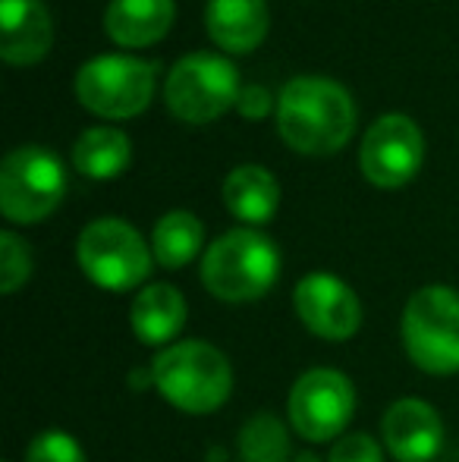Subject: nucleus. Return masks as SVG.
Returning a JSON list of instances; mask_svg holds the SVG:
<instances>
[{
  "mask_svg": "<svg viewBox=\"0 0 459 462\" xmlns=\"http://www.w3.org/2000/svg\"><path fill=\"white\" fill-rule=\"evenodd\" d=\"M327 462H381V450L368 434H346L334 444Z\"/></svg>",
  "mask_w": 459,
  "mask_h": 462,
  "instance_id": "obj_23",
  "label": "nucleus"
},
{
  "mask_svg": "<svg viewBox=\"0 0 459 462\" xmlns=\"http://www.w3.org/2000/svg\"><path fill=\"white\" fill-rule=\"evenodd\" d=\"M296 462H318V459H315V457H312V453H302V457H299V459H296Z\"/></svg>",
  "mask_w": 459,
  "mask_h": 462,
  "instance_id": "obj_25",
  "label": "nucleus"
},
{
  "mask_svg": "<svg viewBox=\"0 0 459 462\" xmlns=\"http://www.w3.org/2000/svg\"><path fill=\"white\" fill-rule=\"evenodd\" d=\"M154 63L126 54H105L88 60L76 73V97L92 114L107 120H126L151 104Z\"/></svg>",
  "mask_w": 459,
  "mask_h": 462,
  "instance_id": "obj_8",
  "label": "nucleus"
},
{
  "mask_svg": "<svg viewBox=\"0 0 459 462\" xmlns=\"http://www.w3.org/2000/svg\"><path fill=\"white\" fill-rule=\"evenodd\" d=\"M280 274V252L258 230H230L205 252L202 283L224 302L262 299Z\"/></svg>",
  "mask_w": 459,
  "mask_h": 462,
  "instance_id": "obj_3",
  "label": "nucleus"
},
{
  "mask_svg": "<svg viewBox=\"0 0 459 462\" xmlns=\"http://www.w3.org/2000/svg\"><path fill=\"white\" fill-rule=\"evenodd\" d=\"M362 173L381 189H399L418 173L425 161L422 129L403 114H384L362 139Z\"/></svg>",
  "mask_w": 459,
  "mask_h": 462,
  "instance_id": "obj_10",
  "label": "nucleus"
},
{
  "mask_svg": "<svg viewBox=\"0 0 459 462\" xmlns=\"http://www.w3.org/2000/svg\"><path fill=\"white\" fill-rule=\"evenodd\" d=\"M403 346L428 374L459 371V292L425 286L403 311Z\"/></svg>",
  "mask_w": 459,
  "mask_h": 462,
  "instance_id": "obj_4",
  "label": "nucleus"
},
{
  "mask_svg": "<svg viewBox=\"0 0 459 462\" xmlns=\"http://www.w3.org/2000/svg\"><path fill=\"white\" fill-rule=\"evenodd\" d=\"M173 16V0H111L105 29L123 48H148L170 32Z\"/></svg>",
  "mask_w": 459,
  "mask_h": 462,
  "instance_id": "obj_15",
  "label": "nucleus"
},
{
  "mask_svg": "<svg viewBox=\"0 0 459 462\" xmlns=\"http://www.w3.org/2000/svg\"><path fill=\"white\" fill-rule=\"evenodd\" d=\"M25 462H86L82 447L67 431H41L25 450Z\"/></svg>",
  "mask_w": 459,
  "mask_h": 462,
  "instance_id": "obj_22",
  "label": "nucleus"
},
{
  "mask_svg": "<svg viewBox=\"0 0 459 462\" xmlns=\"http://www.w3.org/2000/svg\"><path fill=\"white\" fill-rule=\"evenodd\" d=\"M205 239V226L196 214L170 211L158 220L151 233V252L164 268H183L198 255Z\"/></svg>",
  "mask_w": 459,
  "mask_h": 462,
  "instance_id": "obj_19",
  "label": "nucleus"
},
{
  "mask_svg": "<svg viewBox=\"0 0 459 462\" xmlns=\"http://www.w3.org/2000/svg\"><path fill=\"white\" fill-rule=\"evenodd\" d=\"M133 158V145H129L126 133L111 126H95L79 135L73 145V164L82 177L88 180H114L129 167Z\"/></svg>",
  "mask_w": 459,
  "mask_h": 462,
  "instance_id": "obj_18",
  "label": "nucleus"
},
{
  "mask_svg": "<svg viewBox=\"0 0 459 462\" xmlns=\"http://www.w3.org/2000/svg\"><path fill=\"white\" fill-rule=\"evenodd\" d=\"M67 192L60 158L41 145H23L0 164V211L13 224L44 220Z\"/></svg>",
  "mask_w": 459,
  "mask_h": 462,
  "instance_id": "obj_5",
  "label": "nucleus"
},
{
  "mask_svg": "<svg viewBox=\"0 0 459 462\" xmlns=\"http://www.w3.org/2000/svg\"><path fill=\"white\" fill-rule=\"evenodd\" d=\"M54 23L41 0H0V57L13 67L38 63L50 51Z\"/></svg>",
  "mask_w": 459,
  "mask_h": 462,
  "instance_id": "obj_13",
  "label": "nucleus"
},
{
  "mask_svg": "<svg viewBox=\"0 0 459 462\" xmlns=\"http://www.w3.org/2000/svg\"><path fill=\"white\" fill-rule=\"evenodd\" d=\"M355 409V393L346 374L334 368H312L296 381L289 393V421L312 444L346 431Z\"/></svg>",
  "mask_w": 459,
  "mask_h": 462,
  "instance_id": "obj_9",
  "label": "nucleus"
},
{
  "mask_svg": "<svg viewBox=\"0 0 459 462\" xmlns=\"http://www.w3.org/2000/svg\"><path fill=\"white\" fill-rule=\"evenodd\" d=\"M384 444L399 462H428L444 447L441 415L422 400H397L384 412Z\"/></svg>",
  "mask_w": 459,
  "mask_h": 462,
  "instance_id": "obj_12",
  "label": "nucleus"
},
{
  "mask_svg": "<svg viewBox=\"0 0 459 462\" xmlns=\"http://www.w3.org/2000/svg\"><path fill=\"white\" fill-rule=\"evenodd\" d=\"M277 129L293 152L334 154L355 129V104L340 82L299 76L277 97Z\"/></svg>",
  "mask_w": 459,
  "mask_h": 462,
  "instance_id": "obj_1",
  "label": "nucleus"
},
{
  "mask_svg": "<svg viewBox=\"0 0 459 462\" xmlns=\"http://www.w3.org/2000/svg\"><path fill=\"white\" fill-rule=\"evenodd\" d=\"M274 107V97L264 86H245L239 88V97H236V110L245 116V120H264Z\"/></svg>",
  "mask_w": 459,
  "mask_h": 462,
  "instance_id": "obj_24",
  "label": "nucleus"
},
{
  "mask_svg": "<svg viewBox=\"0 0 459 462\" xmlns=\"http://www.w3.org/2000/svg\"><path fill=\"white\" fill-rule=\"evenodd\" d=\"M133 330L145 346H164L183 330L186 324V299L170 283H148L135 296L129 311Z\"/></svg>",
  "mask_w": 459,
  "mask_h": 462,
  "instance_id": "obj_16",
  "label": "nucleus"
},
{
  "mask_svg": "<svg viewBox=\"0 0 459 462\" xmlns=\"http://www.w3.org/2000/svg\"><path fill=\"white\" fill-rule=\"evenodd\" d=\"M224 205L245 224H268L280 205V186L264 167L243 164L224 180Z\"/></svg>",
  "mask_w": 459,
  "mask_h": 462,
  "instance_id": "obj_17",
  "label": "nucleus"
},
{
  "mask_svg": "<svg viewBox=\"0 0 459 462\" xmlns=\"http://www.w3.org/2000/svg\"><path fill=\"white\" fill-rule=\"evenodd\" d=\"M239 457H243V462H287L289 459L287 428L268 412L249 419L243 434H239Z\"/></svg>",
  "mask_w": 459,
  "mask_h": 462,
  "instance_id": "obj_20",
  "label": "nucleus"
},
{
  "mask_svg": "<svg viewBox=\"0 0 459 462\" xmlns=\"http://www.w3.org/2000/svg\"><path fill=\"white\" fill-rule=\"evenodd\" d=\"M76 258L95 286L111 292H126L145 283L148 271H151V252H148L145 239L120 217L92 220L82 230Z\"/></svg>",
  "mask_w": 459,
  "mask_h": 462,
  "instance_id": "obj_6",
  "label": "nucleus"
},
{
  "mask_svg": "<svg viewBox=\"0 0 459 462\" xmlns=\"http://www.w3.org/2000/svg\"><path fill=\"white\" fill-rule=\"evenodd\" d=\"M208 35L230 54H249L268 35V4L264 0H208L205 10Z\"/></svg>",
  "mask_w": 459,
  "mask_h": 462,
  "instance_id": "obj_14",
  "label": "nucleus"
},
{
  "mask_svg": "<svg viewBox=\"0 0 459 462\" xmlns=\"http://www.w3.org/2000/svg\"><path fill=\"white\" fill-rule=\"evenodd\" d=\"M296 315L321 340H349L362 324L359 296L334 274H308L293 290Z\"/></svg>",
  "mask_w": 459,
  "mask_h": 462,
  "instance_id": "obj_11",
  "label": "nucleus"
},
{
  "mask_svg": "<svg viewBox=\"0 0 459 462\" xmlns=\"http://www.w3.org/2000/svg\"><path fill=\"white\" fill-rule=\"evenodd\" d=\"M32 274V252L16 233H0V290L10 296Z\"/></svg>",
  "mask_w": 459,
  "mask_h": 462,
  "instance_id": "obj_21",
  "label": "nucleus"
},
{
  "mask_svg": "<svg viewBox=\"0 0 459 462\" xmlns=\"http://www.w3.org/2000/svg\"><path fill=\"white\" fill-rule=\"evenodd\" d=\"M239 76L227 57L189 54L170 69L164 82V101L183 123H211L227 107H236Z\"/></svg>",
  "mask_w": 459,
  "mask_h": 462,
  "instance_id": "obj_7",
  "label": "nucleus"
},
{
  "mask_svg": "<svg viewBox=\"0 0 459 462\" xmlns=\"http://www.w3.org/2000/svg\"><path fill=\"white\" fill-rule=\"evenodd\" d=\"M151 377L161 396L189 415H208L221 409L233 390L227 356L202 340H183L164 349L154 359Z\"/></svg>",
  "mask_w": 459,
  "mask_h": 462,
  "instance_id": "obj_2",
  "label": "nucleus"
}]
</instances>
